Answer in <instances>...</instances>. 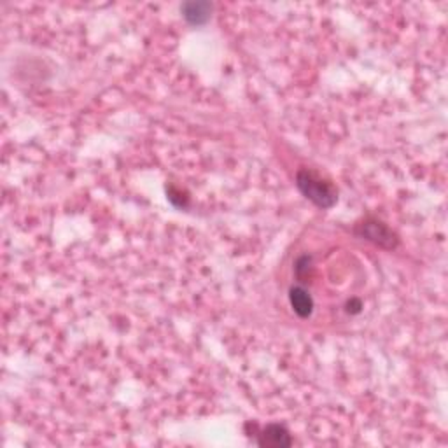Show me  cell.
Wrapping results in <instances>:
<instances>
[{
    "mask_svg": "<svg viewBox=\"0 0 448 448\" xmlns=\"http://www.w3.org/2000/svg\"><path fill=\"white\" fill-rule=\"evenodd\" d=\"M182 16L189 24H205L210 20V13H212V6L209 2H188L181 7Z\"/></svg>",
    "mask_w": 448,
    "mask_h": 448,
    "instance_id": "obj_5",
    "label": "cell"
},
{
    "mask_svg": "<svg viewBox=\"0 0 448 448\" xmlns=\"http://www.w3.org/2000/svg\"><path fill=\"white\" fill-rule=\"evenodd\" d=\"M296 186L304 198H308L321 209H331L336 203V200H338L336 189L332 188L331 182L324 181L321 175L308 170V168H301L298 172Z\"/></svg>",
    "mask_w": 448,
    "mask_h": 448,
    "instance_id": "obj_1",
    "label": "cell"
},
{
    "mask_svg": "<svg viewBox=\"0 0 448 448\" xmlns=\"http://www.w3.org/2000/svg\"><path fill=\"white\" fill-rule=\"evenodd\" d=\"M289 303L293 307L294 314L301 318H308L314 312V300L308 294L307 289L301 286H293L289 289Z\"/></svg>",
    "mask_w": 448,
    "mask_h": 448,
    "instance_id": "obj_4",
    "label": "cell"
},
{
    "mask_svg": "<svg viewBox=\"0 0 448 448\" xmlns=\"http://www.w3.org/2000/svg\"><path fill=\"white\" fill-rule=\"evenodd\" d=\"M357 233H359V237L366 238V240L373 241V244L380 245V247L392 248L398 245L396 234L384 223H378V220H364L357 227Z\"/></svg>",
    "mask_w": 448,
    "mask_h": 448,
    "instance_id": "obj_2",
    "label": "cell"
},
{
    "mask_svg": "<svg viewBox=\"0 0 448 448\" xmlns=\"http://www.w3.org/2000/svg\"><path fill=\"white\" fill-rule=\"evenodd\" d=\"M346 312H349V314H357V312H360V301L356 300V298L350 300L349 303H346Z\"/></svg>",
    "mask_w": 448,
    "mask_h": 448,
    "instance_id": "obj_7",
    "label": "cell"
},
{
    "mask_svg": "<svg viewBox=\"0 0 448 448\" xmlns=\"http://www.w3.org/2000/svg\"><path fill=\"white\" fill-rule=\"evenodd\" d=\"M255 443L266 448H286L293 444V438L289 430L280 424H268L265 429L259 430Z\"/></svg>",
    "mask_w": 448,
    "mask_h": 448,
    "instance_id": "obj_3",
    "label": "cell"
},
{
    "mask_svg": "<svg viewBox=\"0 0 448 448\" xmlns=\"http://www.w3.org/2000/svg\"><path fill=\"white\" fill-rule=\"evenodd\" d=\"M312 270V258L310 255H303L296 261V266H294V272H296L298 280L301 282H307L308 280V272Z\"/></svg>",
    "mask_w": 448,
    "mask_h": 448,
    "instance_id": "obj_6",
    "label": "cell"
}]
</instances>
